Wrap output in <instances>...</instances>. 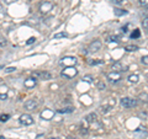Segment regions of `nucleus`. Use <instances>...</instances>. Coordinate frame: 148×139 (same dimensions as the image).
I'll list each match as a JSON object with an SVG mask.
<instances>
[{
    "label": "nucleus",
    "instance_id": "f257e3e1",
    "mask_svg": "<svg viewBox=\"0 0 148 139\" xmlns=\"http://www.w3.org/2000/svg\"><path fill=\"white\" fill-rule=\"evenodd\" d=\"M120 104L123 108H132L137 105V100L136 99H131V97H122L120 100Z\"/></svg>",
    "mask_w": 148,
    "mask_h": 139
},
{
    "label": "nucleus",
    "instance_id": "f03ea898",
    "mask_svg": "<svg viewBox=\"0 0 148 139\" xmlns=\"http://www.w3.org/2000/svg\"><path fill=\"white\" fill-rule=\"evenodd\" d=\"M78 74V70L74 67H66V69H63L62 72V76H64L66 79H72Z\"/></svg>",
    "mask_w": 148,
    "mask_h": 139
},
{
    "label": "nucleus",
    "instance_id": "7ed1b4c3",
    "mask_svg": "<svg viewBox=\"0 0 148 139\" xmlns=\"http://www.w3.org/2000/svg\"><path fill=\"white\" fill-rule=\"evenodd\" d=\"M18 121L22 126H31V124H34V118H32L31 114H27V113H24L20 116V118H18Z\"/></svg>",
    "mask_w": 148,
    "mask_h": 139
},
{
    "label": "nucleus",
    "instance_id": "20e7f679",
    "mask_svg": "<svg viewBox=\"0 0 148 139\" xmlns=\"http://www.w3.org/2000/svg\"><path fill=\"white\" fill-rule=\"evenodd\" d=\"M77 58L74 57H64L62 58L59 63H61V65H64V67H74L77 64Z\"/></svg>",
    "mask_w": 148,
    "mask_h": 139
},
{
    "label": "nucleus",
    "instance_id": "39448f33",
    "mask_svg": "<svg viewBox=\"0 0 148 139\" xmlns=\"http://www.w3.org/2000/svg\"><path fill=\"white\" fill-rule=\"evenodd\" d=\"M106 78H108V80L110 82H119L122 79L121 73H119V72H110V73H108Z\"/></svg>",
    "mask_w": 148,
    "mask_h": 139
},
{
    "label": "nucleus",
    "instance_id": "423d86ee",
    "mask_svg": "<svg viewBox=\"0 0 148 139\" xmlns=\"http://www.w3.org/2000/svg\"><path fill=\"white\" fill-rule=\"evenodd\" d=\"M34 78L40 79V80H49V79H52V74L49 72H35Z\"/></svg>",
    "mask_w": 148,
    "mask_h": 139
},
{
    "label": "nucleus",
    "instance_id": "0eeeda50",
    "mask_svg": "<svg viewBox=\"0 0 148 139\" xmlns=\"http://www.w3.org/2000/svg\"><path fill=\"white\" fill-rule=\"evenodd\" d=\"M101 46H103L101 41L95 40L94 42H91L90 46H89V52H90V53H96V52H99V50L101 49Z\"/></svg>",
    "mask_w": 148,
    "mask_h": 139
},
{
    "label": "nucleus",
    "instance_id": "6e6552de",
    "mask_svg": "<svg viewBox=\"0 0 148 139\" xmlns=\"http://www.w3.org/2000/svg\"><path fill=\"white\" fill-rule=\"evenodd\" d=\"M37 107H38V101H37L36 99H30L25 102V108L29 110V111H34Z\"/></svg>",
    "mask_w": 148,
    "mask_h": 139
},
{
    "label": "nucleus",
    "instance_id": "1a4fd4ad",
    "mask_svg": "<svg viewBox=\"0 0 148 139\" xmlns=\"http://www.w3.org/2000/svg\"><path fill=\"white\" fill-rule=\"evenodd\" d=\"M53 9V4L51 3V1H45L41 4V6H40V11L42 12V14H48L51 10Z\"/></svg>",
    "mask_w": 148,
    "mask_h": 139
},
{
    "label": "nucleus",
    "instance_id": "9d476101",
    "mask_svg": "<svg viewBox=\"0 0 148 139\" xmlns=\"http://www.w3.org/2000/svg\"><path fill=\"white\" fill-rule=\"evenodd\" d=\"M54 116V111L49 110V108H45L42 112H41V117H42L43 119H46V121H49V119H52Z\"/></svg>",
    "mask_w": 148,
    "mask_h": 139
},
{
    "label": "nucleus",
    "instance_id": "9b49d317",
    "mask_svg": "<svg viewBox=\"0 0 148 139\" xmlns=\"http://www.w3.org/2000/svg\"><path fill=\"white\" fill-rule=\"evenodd\" d=\"M36 80L37 79L35 78H29L25 80V86L27 87V89H34V87L36 86Z\"/></svg>",
    "mask_w": 148,
    "mask_h": 139
},
{
    "label": "nucleus",
    "instance_id": "f8f14e48",
    "mask_svg": "<svg viewBox=\"0 0 148 139\" xmlns=\"http://www.w3.org/2000/svg\"><path fill=\"white\" fill-rule=\"evenodd\" d=\"M111 69H112V72H119V73H121L122 70H123V72L127 70V69H125V67H123L120 62L114 63V64H112V68H111Z\"/></svg>",
    "mask_w": 148,
    "mask_h": 139
},
{
    "label": "nucleus",
    "instance_id": "ddd939ff",
    "mask_svg": "<svg viewBox=\"0 0 148 139\" xmlns=\"http://www.w3.org/2000/svg\"><path fill=\"white\" fill-rule=\"evenodd\" d=\"M95 85H96V87H98L99 90H105L106 89V84L103 80H100V79H98V80L95 81Z\"/></svg>",
    "mask_w": 148,
    "mask_h": 139
},
{
    "label": "nucleus",
    "instance_id": "4468645a",
    "mask_svg": "<svg viewBox=\"0 0 148 139\" xmlns=\"http://www.w3.org/2000/svg\"><path fill=\"white\" fill-rule=\"evenodd\" d=\"M88 63L90 65H99V64H103L104 61H101V59H88Z\"/></svg>",
    "mask_w": 148,
    "mask_h": 139
},
{
    "label": "nucleus",
    "instance_id": "2eb2a0df",
    "mask_svg": "<svg viewBox=\"0 0 148 139\" xmlns=\"http://www.w3.org/2000/svg\"><path fill=\"white\" fill-rule=\"evenodd\" d=\"M138 80H140V76L137 75V74H131V75L128 76V81L130 82H138Z\"/></svg>",
    "mask_w": 148,
    "mask_h": 139
},
{
    "label": "nucleus",
    "instance_id": "dca6fc26",
    "mask_svg": "<svg viewBox=\"0 0 148 139\" xmlns=\"http://www.w3.org/2000/svg\"><path fill=\"white\" fill-rule=\"evenodd\" d=\"M114 12H115V15H116V16H122V15H126V14H127L126 10H123V9H119V7L115 9Z\"/></svg>",
    "mask_w": 148,
    "mask_h": 139
},
{
    "label": "nucleus",
    "instance_id": "f3484780",
    "mask_svg": "<svg viewBox=\"0 0 148 139\" xmlns=\"http://www.w3.org/2000/svg\"><path fill=\"white\" fill-rule=\"evenodd\" d=\"M127 50V52H136V50H138L140 48H138V46H135V44H130V46H126V48H125Z\"/></svg>",
    "mask_w": 148,
    "mask_h": 139
},
{
    "label": "nucleus",
    "instance_id": "a211bd4d",
    "mask_svg": "<svg viewBox=\"0 0 148 139\" xmlns=\"http://www.w3.org/2000/svg\"><path fill=\"white\" fill-rule=\"evenodd\" d=\"M96 118H98V116H96V113H94V112L86 116V121H89V122H95Z\"/></svg>",
    "mask_w": 148,
    "mask_h": 139
},
{
    "label": "nucleus",
    "instance_id": "6ab92c4d",
    "mask_svg": "<svg viewBox=\"0 0 148 139\" xmlns=\"http://www.w3.org/2000/svg\"><path fill=\"white\" fill-rule=\"evenodd\" d=\"M140 36H141V32H140V30H137V29H135V31L132 32V35H131V38H140Z\"/></svg>",
    "mask_w": 148,
    "mask_h": 139
},
{
    "label": "nucleus",
    "instance_id": "aec40b11",
    "mask_svg": "<svg viewBox=\"0 0 148 139\" xmlns=\"http://www.w3.org/2000/svg\"><path fill=\"white\" fill-rule=\"evenodd\" d=\"M66 37H68L67 33H64V32H61V33H56L54 35V40H58V38H66Z\"/></svg>",
    "mask_w": 148,
    "mask_h": 139
},
{
    "label": "nucleus",
    "instance_id": "412c9836",
    "mask_svg": "<svg viewBox=\"0 0 148 139\" xmlns=\"http://www.w3.org/2000/svg\"><path fill=\"white\" fill-rule=\"evenodd\" d=\"M73 111H74L73 107H67L64 110H58V112H61V113H71V112H73Z\"/></svg>",
    "mask_w": 148,
    "mask_h": 139
},
{
    "label": "nucleus",
    "instance_id": "4be33fe9",
    "mask_svg": "<svg viewBox=\"0 0 148 139\" xmlns=\"http://www.w3.org/2000/svg\"><path fill=\"white\" fill-rule=\"evenodd\" d=\"M142 25H143V29H145L146 31L148 30V17H147V15L143 17V21H142Z\"/></svg>",
    "mask_w": 148,
    "mask_h": 139
},
{
    "label": "nucleus",
    "instance_id": "5701e85b",
    "mask_svg": "<svg viewBox=\"0 0 148 139\" xmlns=\"http://www.w3.org/2000/svg\"><path fill=\"white\" fill-rule=\"evenodd\" d=\"M6 44H8V41L5 40V37L0 36V47H5Z\"/></svg>",
    "mask_w": 148,
    "mask_h": 139
},
{
    "label": "nucleus",
    "instance_id": "b1692460",
    "mask_svg": "<svg viewBox=\"0 0 148 139\" xmlns=\"http://www.w3.org/2000/svg\"><path fill=\"white\" fill-rule=\"evenodd\" d=\"M10 118V114H1L0 116V122H6Z\"/></svg>",
    "mask_w": 148,
    "mask_h": 139
},
{
    "label": "nucleus",
    "instance_id": "393cba45",
    "mask_svg": "<svg viewBox=\"0 0 148 139\" xmlns=\"http://www.w3.org/2000/svg\"><path fill=\"white\" fill-rule=\"evenodd\" d=\"M141 63H142V64H145L146 67L148 65V57H147V55H143V57L141 58Z\"/></svg>",
    "mask_w": 148,
    "mask_h": 139
},
{
    "label": "nucleus",
    "instance_id": "a878e982",
    "mask_svg": "<svg viewBox=\"0 0 148 139\" xmlns=\"http://www.w3.org/2000/svg\"><path fill=\"white\" fill-rule=\"evenodd\" d=\"M100 111H101L103 113H106L108 111H110V106H101V107H100Z\"/></svg>",
    "mask_w": 148,
    "mask_h": 139
},
{
    "label": "nucleus",
    "instance_id": "bb28decb",
    "mask_svg": "<svg viewBox=\"0 0 148 139\" xmlns=\"http://www.w3.org/2000/svg\"><path fill=\"white\" fill-rule=\"evenodd\" d=\"M111 41H115V42H119L120 40H119V37H117V36H111L110 38L108 40V42H111Z\"/></svg>",
    "mask_w": 148,
    "mask_h": 139
},
{
    "label": "nucleus",
    "instance_id": "cd10ccee",
    "mask_svg": "<svg viewBox=\"0 0 148 139\" xmlns=\"http://www.w3.org/2000/svg\"><path fill=\"white\" fill-rule=\"evenodd\" d=\"M15 70H16V67H9V68L5 69V73H12Z\"/></svg>",
    "mask_w": 148,
    "mask_h": 139
},
{
    "label": "nucleus",
    "instance_id": "c85d7f7f",
    "mask_svg": "<svg viewBox=\"0 0 148 139\" xmlns=\"http://www.w3.org/2000/svg\"><path fill=\"white\" fill-rule=\"evenodd\" d=\"M34 42H36V38H35V37H31V38H29V40H27L26 44H32Z\"/></svg>",
    "mask_w": 148,
    "mask_h": 139
},
{
    "label": "nucleus",
    "instance_id": "c756f323",
    "mask_svg": "<svg viewBox=\"0 0 148 139\" xmlns=\"http://www.w3.org/2000/svg\"><path fill=\"white\" fill-rule=\"evenodd\" d=\"M83 79H84L85 81H88V82H92V79H91V76H90V75H86V76H84Z\"/></svg>",
    "mask_w": 148,
    "mask_h": 139
},
{
    "label": "nucleus",
    "instance_id": "7c9ffc66",
    "mask_svg": "<svg viewBox=\"0 0 148 139\" xmlns=\"http://www.w3.org/2000/svg\"><path fill=\"white\" fill-rule=\"evenodd\" d=\"M147 0H140V5L141 6H145V7H147Z\"/></svg>",
    "mask_w": 148,
    "mask_h": 139
},
{
    "label": "nucleus",
    "instance_id": "2f4dec72",
    "mask_svg": "<svg viewBox=\"0 0 148 139\" xmlns=\"http://www.w3.org/2000/svg\"><path fill=\"white\" fill-rule=\"evenodd\" d=\"M16 0H4V3L6 4V5H10V4H12V3H15Z\"/></svg>",
    "mask_w": 148,
    "mask_h": 139
},
{
    "label": "nucleus",
    "instance_id": "473e14b6",
    "mask_svg": "<svg viewBox=\"0 0 148 139\" xmlns=\"http://www.w3.org/2000/svg\"><path fill=\"white\" fill-rule=\"evenodd\" d=\"M6 99H8L6 94H0V100H6Z\"/></svg>",
    "mask_w": 148,
    "mask_h": 139
},
{
    "label": "nucleus",
    "instance_id": "72a5a7b5",
    "mask_svg": "<svg viewBox=\"0 0 148 139\" xmlns=\"http://www.w3.org/2000/svg\"><path fill=\"white\" fill-rule=\"evenodd\" d=\"M123 1H125V0H112V3H115V4H120V5H121V4H123Z\"/></svg>",
    "mask_w": 148,
    "mask_h": 139
},
{
    "label": "nucleus",
    "instance_id": "f704fd0d",
    "mask_svg": "<svg viewBox=\"0 0 148 139\" xmlns=\"http://www.w3.org/2000/svg\"><path fill=\"white\" fill-rule=\"evenodd\" d=\"M80 133L82 134H86L88 133V129H80Z\"/></svg>",
    "mask_w": 148,
    "mask_h": 139
},
{
    "label": "nucleus",
    "instance_id": "c9c22d12",
    "mask_svg": "<svg viewBox=\"0 0 148 139\" xmlns=\"http://www.w3.org/2000/svg\"><path fill=\"white\" fill-rule=\"evenodd\" d=\"M48 139H61V138H57V137H51V138H48Z\"/></svg>",
    "mask_w": 148,
    "mask_h": 139
},
{
    "label": "nucleus",
    "instance_id": "e433bc0d",
    "mask_svg": "<svg viewBox=\"0 0 148 139\" xmlns=\"http://www.w3.org/2000/svg\"><path fill=\"white\" fill-rule=\"evenodd\" d=\"M1 69H4V65H0V70H1Z\"/></svg>",
    "mask_w": 148,
    "mask_h": 139
},
{
    "label": "nucleus",
    "instance_id": "4c0bfd02",
    "mask_svg": "<svg viewBox=\"0 0 148 139\" xmlns=\"http://www.w3.org/2000/svg\"><path fill=\"white\" fill-rule=\"evenodd\" d=\"M0 139H5V137H3V136H0Z\"/></svg>",
    "mask_w": 148,
    "mask_h": 139
},
{
    "label": "nucleus",
    "instance_id": "58836bf2",
    "mask_svg": "<svg viewBox=\"0 0 148 139\" xmlns=\"http://www.w3.org/2000/svg\"><path fill=\"white\" fill-rule=\"evenodd\" d=\"M30 1H31V0H30Z\"/></svg>",
    "mask_w": 148,
    "mask_h": 139
}]
</instances>
